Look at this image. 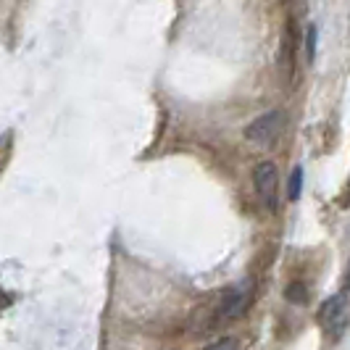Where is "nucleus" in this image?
<instances>
[{"instance_id":"obj_1","label":"nucleus","mask_w":350,"mask_h":350,"mask_svg":"<svg viewBox=\"0 0 350 350\" xmlns=\"http://www.w3.org/2000/svg\"><path fill=\"white\" fill-rule=\"evenodd\" d=\"M282 129H284V113L282 111H269L258 119L245 126V140H250L253 145H261V148H269L271 142L280 140Z\"/></svg>"},{"instance_id":"obj_3","label":"nucleus","mask_w":350,"mask_h":350,"mask_svg":"<svg viewBox=\"0 0 350 350\" xmlns=\"http://www.w3.org/2000/svg\"><path fill=\"white\" fill-rule=\"evenodd\" d=\"M253 182H256V190H258V198L261 203L269 211L277 208V187H280V174H277V166L271 161H263L256 166L253 172Z\"/></svg>"},{"instance_id":"obj_4","label":"nucleus","mask_w":350,"mask_h":350,"mask_svg":"<svg viewBox=\"0 0 350 350\" xmlns=\"http://www.w3.org/2000/svg\"><path fill=\"white\" fill-rule=\"evenodd\" d=\"M247 300H250V295H247L245 284H243V287H234V290H229L227 295L221 298V306H219V316H221V319H237V316L245 311Z\"/></svg>"},{"instance_id":"obj_8","label":"nucleus","mask_w":350,"mask_h":350,"mask_svg":"<svg viewBox=\"0 0 350 350\" xmlns=\"http://www.w3.org/2000/svg\"><path fill=\"white\" fill-rule=\"evenodd\" d=\"M306 45H308V61H314V55H316V27H308Z\"/></svg>"},{"instance_id":"obj_7","label":"nucleus","mask_w":350,"mask_h":350,"mask_svg":"<svg viewBox=\"0 0 350 350\" xmlns=\"http://www.w3.org/2000/svg\"><path fill=\"white\" fill-rule=\"evenodd\" d=\"M203 350H240V345H237L234 337H221V340H216V342L206 345Z\"/></svg>"},{"instance_id":"obj_2","label":"nucleus","mask_w":350,"mask_h":350,"mask_svg":"<svg viewBox=\"0 0 350 350\" xmlns=\"http://www.w3.org/2000/svg\"><path fill=\"white\" fill-rule=\"evenodd\" d=\"M348 321H350L348 293H340V295L329 298L321 306V311H319V324H321V329L327 334H332V337H340V334L345 332Z\"/></svg>"},{"instance_id":"obj_6","label":"nucleus","mask_w":350,"mask_h":350,"mask_svg":"<svg viewBox=\"0 0 350 350\" xmlns=\"http://www.w3.org/2000/svg\"><path fill=\"white\" fill-rule=\"evenodd\" d=\"M300 195H303V166H295V172L290 176L287 198H290V200H300Z\"/></svg>"},{"instance_id":"obj_5","label":"nucleus","mask_w":350,"mask_h":350,"mask_svg":"<svg viewBox=\"0 0 350 350\" xmlns=\"http://www.w3.org/2000/svg\"><path fill=\"white\" fill-rule=\"evenodd\" d=\"M284 298H287V303L306 306V303H308V287H306L303 282H293V284L284 290Z\"/></svg>"},{"instance_id":"obj_9","label":"nucleus","mask_w":350,"mask_h":350,"mask_svg":"<svg viewBox=\"0 0 350 350\" xmlns=\"http://www.w3.org/2000/svg\"><path fill=\"white\" fill-rule=\"evenodd\" d=\"M345 293H350V266H348V277H345Z\"/></svg>"}]
</instances>
